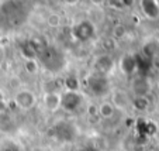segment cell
Wrapping results in <instances>:
<instances>
[{
  "mask_svg": "<svg viewBox=\"0 0 159 151\" xmlns=\"http://www.w3.org/2000/svg\"><path fill=\"white\" fill-rule=\"evenodd\" d=\"M120 68L123 71V73L131 76L135 73L137 68H138V62H137V58L132 57V55H124L120 61Z\"/></svg>",
  "mask_w": 159,
  "mask_h": 151,
  "instance_id": "7c38bea8",
  "label": "cell"
},
{
  "mask_svg": "<svg viewBox=\"0 0 159 151\" xmlns=\"http://www.w3.org/2000/svg\"><path fill=\"white\" fill-rule=\"evenodd\" d=\"M37 62L48 73L57 75V73H61L65 69L68 58H66L65 52L58 47L44 45L41 48V51L38 52V55H37Z\"/></svg>",
  "mask_w": 159,
  "mask_h": 151,
  "instance_id": "7a4b0ae2",
  "label": "cell"
},
{
  "mask_svg": "<svg viewBox=\"0 0 159 151\" xmlns=\"http://www.w3.org/2000/svg\"><path fill=\"white\" fill-rule=\"evenodd\" d=\"M0 58H2V50H0Z\"/></svg>",
  "mask_w": 159,
  "mask_h": 151,
  "instance_id": "7402d4cb",
  "label": "cell"
},
{
  "mask_svg": "<svg viewBox=\"0 0 159 151\" xmlns=\"http://www.w3.org/2000/svg\"><path fill=\"white\" fill-rule=\"evenodd\" d=\"M155 136H156V139L159 140V121H158V124H156V130H155Z\"/></svg>",
  "mask_w": 159,
  "mask_h": 151,
  "instance_id": "44dd1931",
  "label": "cell"
},
{
  "mask_svg": "<svg viewBox=\"0 0 159 151\" xmlns=\"http://www.w3.org/2000/svg\"><path fill=\"white\" fill-rule=\"evenodd\" d=\"M47 21H48V24L51 26V27H58V26L61 24V16L59 14H49V17L47 18Z\"/></svg>",
  "mask_w": 159,
  "mask_h": 151,
  "instance_id": "d6986e66",
  "label": "cell"
},
{
  "mask_svg": "<svg viewBox=\"0 0 159 151\" xmlns=\"http://www.w3.org/2000/svg\"><path fill=\"white\" fill-rule=\"evenodd\" d=\"M0 151H24V148L16 140L6 139L3 141H0Z\"/></svg>",
  "mask_w": 159,
  "mask_h": 151,
  "instance_id": "5bb4252c",
  "label": "cell"
},
{
  "mask_svg": "<svg viewBox=\"0 0 159 151\" xmlns=\"http://www.w3.org/2000/svg\"><path fill=\"white\" fill-rule=\"evenodd\" d=\"M96 34V27L92 21L82 20L72 28V37L79 42H87L94 37Z\"/></svg>",
  "mask_w": 159,
  "mask_h": 151,
  "instance_id": "5b68a950",
  "label": "cell"
},
{
  "mask_svg": "<svg viewBox=\"0 0 159 151\" xmlns=\"http://www.w3.org/2000/svg\"><path fill=\"white\" fill-rule=\"evenodd\" d=\"M65 86L68 88V91L70 92H78L79 89V81L76 76H69V78L65 81Z\"/></svg>",
  "mask_w": 159,
  "mask_h": 151,
  "instance_id": "ac0fdd59",
  "label": "cell"
},
{
  "mask_svg": "<svg viewBox=\"0 0 159 151\" xmlns=\"http://www.w3.org/2000/svg\"><path fill=\"white\" fill-rule=\"evenodd\" d=\"M111 105L114 106V109H120V110L127 109V106H128V96H127L125 92H123V91L116 92Z\"/></svg>",
  "mask_w": 159,
  "mask_h": 151,
  "instance_id": "4fadbf2b",
  "label": "cell"
},
{
  "mask_svg": "<svg viewBox=\"0 0 159 151\" xmlns=\"http://www.w3.org/2000/svg\"><path fill=\"white\" fill-rule=\"evenodd\" d=\"M114 69H116V62L110 54H100L94 59V73H99V75L108 78Z\"/></svg>",
  "mask_w": 159,
  "mask_h": 151,
  "instance_id": "8992f818",
  "label": "cell"
},
{
  "mask_svg": "<svg viewBox=\"0 0 159 151\" xmlns=\"http://www.w3.org/2000/svg\"><path fill=\"white\" fill-rule=\"evenodd\" d=\"M38 62H37V59H27L24 64V69L27 73H30V75H34V73L38 71Z\"/></svg>",
  "mask_w": 159,
  "mask_h": 151,
  "instance_id": "e0dca14e",
  "label": "cell"
},
{
  "mask_svg": "<svg viewBox=\"0 0 159 151\" xmlns=\"http://www.w3.org/2000/svg\"><path fill=\"white\" fill-rule=\"evenodd\" d=\"M151 91V83L145 76H135L132 81V92L135 97H148Z\"/></svg>",
  "mask_w": 159,
  "mask_h": 151,
  "instance_id": "9c48e42d",
  "label": "cell"
},
{
  "mask_svg": "<svg viewBox=\"0 0 159 151\" xmlns=\"http://www.w3.org/2000/svg\"><path fill=\"white\" fill-rule=\"evenodd\" d=\"M86 86L89 89V92L96 97H104L110 93L111 83L110 78L107 76L99 75V73H90L86 79Z\"/></svg>",
  "mask_w": 159,
  "mask_h": 151,
  "instance_id": "3957f363",
  "label": "cell"
},
{
  "mask_svg": "<svg viewBox=\"0 0 159 151\" xmlns=\"http://www.w3.org/2000/svg\"><path fill=\"white\" fill-rule=\"evenodd\" d=\"M83 103V96L79 92H70L66 91L65 93L61 95V107L66 112H75Z\"/></svg>",
  "mask_w": 159,
  "mask_h": 151,
  "instance_id": "52a82bcc",
  "label": "cell"
},
{
  "mask_svg": "<svg viewBox=\"0 0 159 151\" xmlns=\"http://www.w3.org/2000/svg\"><path fill=\"white\" fill-rule=\"evenodd\" d=\"M134 107L139 112H144V110L148 109V106H149V100L148 97H134V102H132Z\"/></svg>",
  "mask_w": 159,
  "mask_h": 151,
  "instance_id": "2e32d148",
  "label": "cell"
},
{
  "mask_svg": "<svg viewBox=\"0 0 159 151\" xmlns=\"http://www.w3.org/2000/svg\"><path fill=\"white\" fill-rule=\"evenodd\" d=\"M52 134H54V137L58 141L70 143L76 137V127L75 124L68 120H59L52 127Z\"/></svg>",
  "mask_w": 159,
  "mask_h": 151,
  "instance_id": "277c9868",
  "label": "cell"
},
{
  "mask_svg": "<svg viewBox=\"0 0 159 151\" xmlns=\"http://www.w3.org/2000/svg\"><path fill=\"white\" fill-rule=\"evenodd\" d=\"M14 102L21 110H31L37 105V96L30 89H21L16 93Z\"/></svg>",
  "mask_w": 159,
  "mask_h": 151,
  "instance_id": "ba28073f",
  "label": "cell"
},
{
  "mask_svg": "<svg viewBox=\"0 0 159 151\" xmlns=\"http://www.w3.org/2000/svg\"><path fill=\"white\" fill-rule=\"evenodd\" d=\"M141 12L148 20H159V2L156 0H142Z\"/></svg>",
  "mask_w": 159,
  "mask_h": 151,
  "instance_id": "30bf717a",
  "label": "cell"
},
{
  "mask_svg": "<svg viewBox=\"0 0 159 151\" xmlns=\"http://www.w3.org/2000/svg\"><path fill=\"white\" fill-rule=\"evenodd\" d=\"M42 102L48 112H55V110L61 109V95L57 92H47L42 97Z\"/></svg>",
  "mask_w": 159,
  "mask_h": 151,
  "instance_id": "8fae6325",
  "label": "cell"
},
{
  "mask_svg": "<svg viewBox=\"0 0 159 151\" xmlns=\"http://www.w3.org/2000/svg\"><path fill=\"white\" fill-rule=\"evenodd\" d=\"M114 112H116V109H114V106L111 105V102H103L99 106V109H97V113L103 119H111L113 115H114Z\"/></svg>",
  "mask_w": 159,
  "mask_h": 151,
  "instance_id": "9a60e30c",
  "label": "cell"
},
{
  "mask_svg": "<svg viewBox=\"0 0 159 151\" xmlns=\"http://www.w3.org/2000/svg\"><path fill=\"white\" fill-rule=\"evenodd\" d=\"M25 2H3L0 3V28L13 31L21 27L30 16L31 7Z\"/></svg>",
  "mask_w": 159,
  "mask_h": 151,
  "instance_id": "6da1fadb",
  "label": "cell"
},
{
  "mask_svg": "<svg viewBox=\"0 0 159 151\" xmlns=\"http://www.w3.org/2000/svg\"><path fill=\"white\" fill-rule=\"evenodd\" d=\"M124 33H125V30H124L123 26H117V27L114 28V35L117 37V38H121V37L124 35Z\"/></svg>",
  "mask_w": 159,
  "mask_h": 151,
  "instance_id": "ffe728a7",
  "label": "cell"
}]
</instances>
